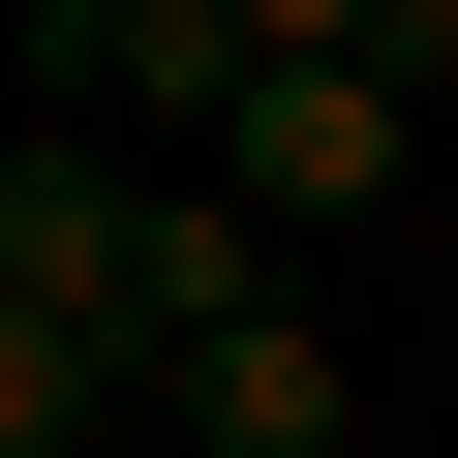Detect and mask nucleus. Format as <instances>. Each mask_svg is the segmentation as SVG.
<instances>
[{
  "instance_id": "nucleus-1",
  "label": "nucleus",
  "mask_w": 458,
  "mask_h": 458,
  "mask_svg": "<svg viewBox=\"0 0 458 458\" xmlns=\"http://www.w3.org/2000/svg\"><path fill=\"white\" fill-rule=\"evenodd\" d=\"M183 153L245 183L276 245H336V214H397V153H428V92H397V62H245V92H214Z\"/></svg>"
},
{
  "instance_id": "nucleus-2",
  "label": "nucleus",
  "mask_w": 458,
  "mask_h": 458,
  "mask_svg": "<svg viewBox=\"0 0 458 458\" xmlns=\"http://www.w3.org/2000/svg\"><path fill=\"white\" fill-rule=\"evenodd\" d=\"M214 92H245V31H214V0H31V123H123V153H183Z\"/></svg>"
},
{
  "instance_id": "nucleus-3",
  "label": "nucleus",
  "mask_w": 458,
  "mask_h": 458,
  "mask_svg": "<svg viewBox=\"0 0 458 458\" xmlns=\"http://www.w3.org/2000/svg\"><path fill=\"white\" fill-rule=\"evenodd\" d=\"M214 306H276V214L183 153V183H123V276H92V336H123V367H183Z\"/></svg>"
},
{
  "instance_id": "nucleus-4",
  "label": "nucleus",
  "mask_w": 458,
  "mask_h": 458,
  "mask_svg": "<svg viewBox=\"0 0 458 458\" xmlns=\"http://www.w3.org/2000/svg\"><path fill=\"white\" fill-rule=\"evenodd\" d=\"M153 397H183V458H336V428H367V397H336V336H306V306H214V336H183V367H153Z\"/></svg>"
},
{
  "instance_id": "nucleus-5",
  "label": "nucleus",
  "mask_w": 458,
  "mask_h": 458,
  "mask_svg": "<svg viewBox=\"0 0 458 458\" xmlns=\"http://www.w3.org/2000/svg\"><path fill=\"white\" fill-rule=\"evenodd\" d=\"M123 397H153V367H123V336H92V306H0V458H92V428H123Z\"/></svg>"
},
{
  "instance_id": "nucleus-6",
  "label": "nucleus",
  "mask_w": 458,
  "mask_h": 458,
  "mask_svg": "<svg viewBox=\"0 0 458 458\" xmlns=\"http://www.w3.org/2000/svg\"><path fill=\"white\" fill-rule=\"evenodd\" d=\"M214 31H245V62H367V0H214Z\"/></svg>"
},
{
  "instance_id": "nucleus-7",
  "label": "nucleus",
  "mask_w": 458,
  "mask_h": 458,
  "mask_svg": "<svg viewBox=\"0 0 458 458\" xmlns=\"http://www.w3.org/2000/svg\"><path fill=\"white\" fill-rule=\"evenodd\" d=\"M367 62H397V92H458V0H367Z\"/></svg>"
}]
</instances>
